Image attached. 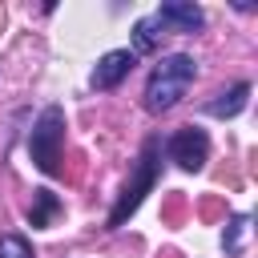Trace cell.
Wrapping results in <instances>:
<instances>
[{"mask_svg":"<svg viewBox=\"0 0 258 258\" xmlns=\"http://www.w3.org/2000/svg\"><path fill=\"white\" fill-rule=\"evenodd\" d=\"M153 16H157V24L165 32H198V28H206V12L194 0H165Z\"/></svg>","mask_w":258,"mask_h":258,"instance_id":"8992f818","label":"cell"},{"mask_svg":"<svg viewBox=\"0 0 258 258\" xmlns=\"http://www.w3.org/2000/svg\"><path fill=\"white\" fill-rule=\"evenodd\" d=\"M194 77H198V60L189 56V52H169V56H161L153 69H149V81H145V109L149 113H169L185 93H189V85H194Z\"/></svg>","mask_w":258,"mask_h":258,"instance_id":"6da1fadb","label":"cell"},{"mask_svg":"<svg viewBox=\"0 0 258 258\" xmlns=\"http://www.w3.org/2000/svg\"><path fill=\"white\" fill-rule=\"evenodd\" d=\"M60 145H64V109L60 105H44L40 117L32 121V133H28V157L40 173L48 177H60L64 165H60Z\"/></svg>","mask_w":258,"mask_h":258,"instance_id":"3957f363","label":"cell"},{"mask_svg":"<svg viewBox=\"0 0 258 258\" xmlns=\"http://www.w3.org/2000/svg\"><path fill=\"white\" fill-rule=\"evenodd\" d=\"M246 101H250V81H238V85H230V89H222V93H214L202 109L210 113V117H222V121H230V117H238L242 109H246Z\"/></svg>","mask_w":258,"mask_h":258,"instance_id":"52a82bcc","label":"cell"},{"mask_svg":"<svg viewBox=\"0 0 258 258\" xmlns=\"http://www.w3.org/2000/svg\"><path fill=\"white\" fill-rule=\"evenodd\" d=\"M0 258H32L28 238H20V234H4V238H0Z\"/></svg>","mask_w":258,"mask_h":258,"instance_id":"8fae6325","label":"cell"},{"mask_svg":"<svg viewBox=\"0 0 258 258\" xmlns=\"http://www.w3.org/2000/svg\"><path fill=\"white\" fill-rule=\"evenodd\" d=\"M157 169H161V137H149L145 145H141V157H137V169H133V177H129V185L121 189V198H117V206L109 210V230H121L133 214H137V206L145 202V194L157 185Z\"/></svg>","mask_w":258,"mask_h":258,"instance_id":"7a4b0ae2","label":"cell"},{"mask_svg":"<svg viewBox=\"0 0 258 258\" xmlns=\"http://www.w3.org/2000/svg\"><path fill=\"white\" fill-rule=\"evenodd\" d=\"M60 214V202L52 189H32V206H28V222L32 226H52V218Z\"/></svg>","mask_w":258,"mask_h":258,"instance_id":"9c48e42d","label":"cell"},{"mask_svg":"<svg viewBox=\"0 0 258 258\" xmlns=\"http://www.w3.org/2000/svg\"><path fill=\"white\" fill-rule=\"evenodd\" d=\"M133 64H137V56H133L129 48H109V52L93 64V77H89V81H93L97 93H109V89H117V85L133 73Z\"/></svg>","mask_w":258,"mask_h":258,"instance_id":"5b68a950","label":"cell"},{"mask_svg":"<svg viewBox=\"0 0 258 258\" xmlns=\"http://www.w3.org/2000/svg\"><path fill=\"white\" fill-rule=\"evenodd\" d=\"M246 214H238V218H230V226H226V234H222V246H226V254H242V234H246Z\"/></svg>","mask_w":258,"mask_h":258,"instance_id":"30bf717a","label":"cell"},{"mask_svg":"<svg viewBox=\"0 0 258 258\" xmlns=\"http://www.w3.org/2000/svg\"><path fill=\"white\" fill-rule=\"evenodd\" d=\"M165 153H169V161H177L185 173H198V169L210 161V137H206V129H198V125H185V129L169 133V141H165Z\"/></svg>","mask_w":258,"mask_h":258,"instance_id":"277c9868","label":"cell"},{"mask_svg":"<svg viewBox=\"0 0 258 258\" xmlns=\"http://www.w3.org/2000/svg\"><path fill=\"white\" fill-rule=\"evenodd\" d=\"M161 36H165V28L157 24V16H141L137 24H133V56H145V52H153L157 44H161Z\"/></svg>","mask_w":258,"mask_h":258,"instance_id":"ba28073f","label":"cell"}]
</instances>
